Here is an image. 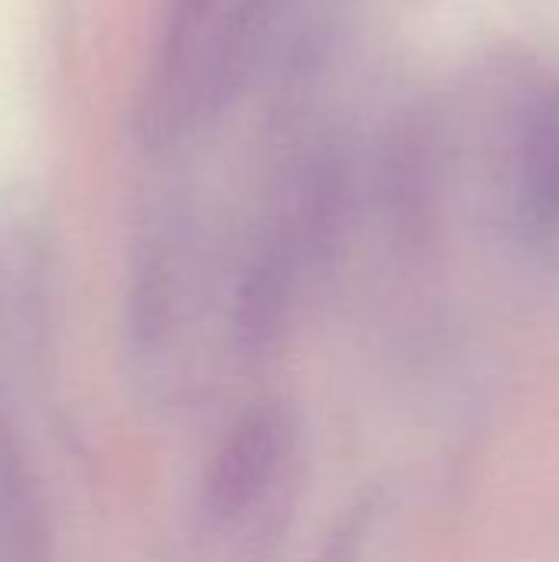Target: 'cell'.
I'll return each instance as SVG.
<instances>
[{"mask_svg": "<svg viewBox=\"0 0 559 562\" xmlns=\"http://www.w3.org/2000/svg\"><path fill=\"white\" fill-rule=\"evenodd\" d=\"M283 454V425L273 412L250 415L224 445L217 471L211 477V507L221 514H241L270 477Z\"/></svg>", "mask_w": 559, "mask_h": 562, "instance_id": "cell-1", "label": "cell"}]
</instances>
